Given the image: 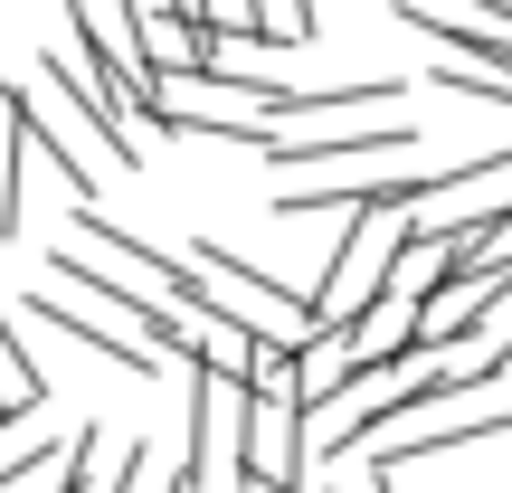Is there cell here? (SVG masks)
Returning <instances> with one entry per match:
<instances>
[{"instance_id":"obj_1","label":"cell","mask_w":512,"mask_h":493,"mask_svg":"<svg viewBox=\"0 0 512 493\" xmlns=\"http://www.w3.org/2000/svg\"><path fill=\"white\" fill-rule=\"evenodd\" d=\"M238 456H247V380L181 361V484L190 493L238 484Z\"/></svg>"},{"instance_id":"obj_2","label":"cell","mask_w":512,"mask_h":493,"mask_svg":"<svg viewBox=\"0 0 512 493\" xmlns=\"http://www.w3.org/2000/svg\"><path fill=\"white\" fill-rule=\"evenodd\" d=\"M399 247H408V209H351V219H342V247L323 256L313 313H323V323H351L361 304H380L389 275H399Z\"/></svg>"},{"instance_id":"obj_3","label":"cell","mask_w":512,"mask_h":493,"mask_svg":"<svg viewBox=\"0 0 512 493\" xmlns=\"http://www.w3.org/2000/svg\"><path fill=\"white\" fill-rule=\"evenodd\" d=\"M503 427H512V408L475 389V399L418 408V418H399L389 437H370L361 465H370V475H399V465H427V456H456V446H484V437H503Z\"/></svg>"},{"instance_id":"obj_4","label":"cell","mask_w":512,"mask_h":493,"mask_svg":"<svg viewBox=\"0 0 512 493\" xmlns=\"http://www.w3.org/2000/svg\"><path fill=\"white\" fill-rule=\"evenodd\" d=\"M10 313H29V323H57V332H67V342H86L95 361L133 370V380H162V351H152L143 332H124V323H114L105 304H67V294H57V285H29V294H19Z\"/></svg>"},{"instance_id":"obj_5","label":"cell","mask_w":512,"mask_h":493,"mask_svg":"<svg viewBox=\"0 0 512 493\" xmlns=\"http://www.w3.org/2000/svg\"><path fill=\"white\" fill-rule=\"evenodd\" d=\"M389 152H418V124L389 114V124H313V133H275L266 162L275 171H332V162H389Z\"/></svg>"},{"instance_id":"obj_6","label":"cell","mask_w":512,"mask_h":493,"mask_svg":"<svg viewBox=\"0 0 512 493\" xmlns=\"http://www.w3.org/2000/svg\"><path fill=\"white\" fill-rule=\"evenodd\" d=\"M342 342H351V370H389V361H418V304L408 294H380V304H361L342 323Z\"/></svg>"},{"instance_id":"obj_7","label":"cell","mask_w":512,"mask_h":493,"mask_svg":"<svg viewBox=\"0 0 512 493\" xmlns=\"http://www.w3.org/2000/svg\"><path fill=\"white\" fill-rule=\"evenodd\" d=\"M95 446H105L95 427H76L67 446H29V456L0 465V493H76V484H86V465H95Z\"/></svg>"},{"instance_id":"obj_8","label":"cell","mask_w":512,"mask_h":493,"mask_svg":"<svg viewBox=\"0 0 512 493\" xmlns=\"http://www.w3.org/2000/svg\"><path fill=\"white\" fill-rule=\"evenodd\" d=\"M0 399H10L19 418H29V408L48 399V370H38L29 351H19V332H10V304H0Z\"/></svg>"},{"instance_id":"obj_9","label":"cell","mask_w":512,"mask_h":493,"mask_svg":"<svg viewBox=\"0 0 512 493\" xmlns=\"http://www.w3.org/2000/svg\"><path fill=\"white\" fill-rule=\"evenodd\" d=\"M256 10V38H266V48H304L313 38V0H247Z\"/></svg>"},{"instance_id":"obj_10","label":"cell","mask_w":512,"mask_h":493,"mask_svg":"<svg viewBox=\"0 0 512 493\" xmlns=\"http://www.w3.org/2000/svg\"><path fill=\"white\" fill-rule=\"evenodd\" d=\"M10 427H19V408H10V399H0V437H10Z\"/></svg>"}]
</instances>
